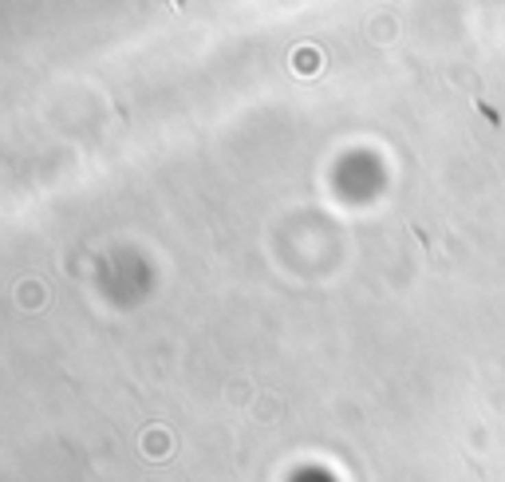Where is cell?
Instances as JSON below:
<instances>
[{
	"label": "cell",
	"instance_id": "2",
	"mask_svg": "<svg viewBox=\"0 0 505 482\" xmlns=\"http://www.w3.org/2000/svg\"><path fill=\"white\" fill-rule=\"evenodd\" d=\"M20 301H24V308H40L44 289H40V285H32V281H20Z\"/></svg>",
	"mask_w": 505,
	"mask_h": 482
},
{
	"label": "cell",
	"instance_id": "1",
	"mask_svg": "<svg viewBox=\"0 0 505 482\" xmlns=\"http://www.w3.org/2000/svg\"><path fill=\"white\" fill-rule=\"evenodd\" d=\"M142 447H146V455H166L170 450V435H166V427H150L146 431V439H142Z\"/></svg>",
	"mask_w": 505,
	"mask_h": 482
}]
</instances>
